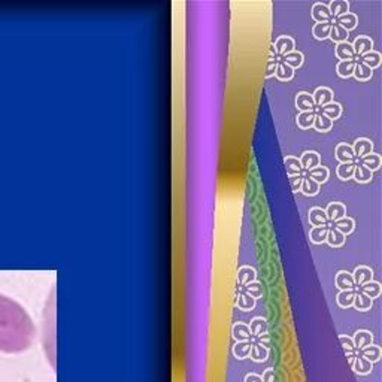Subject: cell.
I'll use <instances>...</instances> for the list:
<instances>
[{
    "label": "cell",
    "mask_w": 382,
    "mask_h": 382,
    "mask_svg": "<svg viewBox=\"0 0 382 382\" xmlns=\"http://www.w3.org/2000/svg\"><path fill=\"white\" fill-rule=\"evenodd\" d=\"M294 46H296V42H294V39L290 38V36H279V38L275 40V43H273L275 53L279 57H282V56H285L288 53L294 51Z\"/></svg>",
    "instance_id": "3957f363"
},
{
    "label": "cell",
    "mask_w": 382,
    "mask_h": 382,
    "mask_svg": "<svg viewBox=\"0 0 382 382\" xmlns=\"http://www.w3.org/2000/svg\"><path fill=\"white\" fill-rule=\"evenodd\" d=\"M255 344L260 345V346H263V348H268V349H270L272 338H270V335H269V333H265V335H261V336L255 338Z\"/></svg>",
    "instance_id": "816d5d0a"
},
{
    "label": "cell",
    "mask_w": 382,
    "mask_h": 382,
    "mask_svg": "<svg viewBox=\"0 0 382 382\" xmlns=\"http://www.w3.org/2000/svg\"><path fill=\"white\" fill-rule=\"evenodd\" d=\"M315 111H311V112H300L297 115V126L300 129H311L314 126V120H315Z\"/></svg>",
    "instance_id": "7dc6e473"
},
{
    "label": "cell",
    "mask_w": 382,
    "mask_h": 382,
    "mask_svg": "<svg viewBox=\"0 0 382 382\" xmlns=\"http://www.w3.org/2000/svg\"><path fill=\"white\" fill-rule=\"evenodd\" d=\"M348 36H349V32H346L345 29H342L341 26H338L336 22L331 26V30H330V36H328V38L331 39L333 42H336V43L346 42Z\"/></svg>",
    "instance_id": "bcb514c9"
},
{
    "label": "cell",
    "mask_w": 382,
    "mask_h": 382,
    "mask_svg": "<svg viewBox=\"0 0 382 382\" xmlns=\"http://www.w3.org/2000/svg\"><path fill=\"white\" fill-rule=\"evenodd\" d=\"M312 99H314L315 108H321V106H325V105L333 102V91L327 87H320L314 91Z\"/></svg>",
    "instance_id": "277c9868"
},
{
    "label": "cell",
    "mask_w": 382,
    "mask_h": 382,
    "mask_svg": "<svg viewBox=\"0 0 382 382\" xmlns=\"http://www.w3.org/2000/svg\"><path fill=\"white\" fill-rule=\"evenodd\" d=\"M352 178H354L359 184H367V182L373 178V172H370L367 168H364L363 164L357 163V164H355V169H354Z\"/></svg>",
    "instance_id": "1f68e13d"
},
{
    "label": "cell",
    "mask_w": 382,
    "mask_h": 382,
    "mask_svg": "<svg viewBox=\"0 0 382 382\" xmlns=\"http://www.w3.org/2000/svg\"><path fill=\"white\" fill-rule=\"evenodd\" d=\"M354 297H355V290H346V291H339L336 302L342 309H348L354 303Z\"/></svg>",
    "instance_id": "e575fe53"
},
{
    "label": "cell",
    "mask_w": 382,
    "mask_h": 382,
    "mask_svg": "<svg viewBox=\"0 0 382 382\" xmlns=\"http://www.w3.org/2000/svg\"><path fill=\"white\" fill-rule=\"evenodd\" d=\"M312 18L315 19L317 22L331 21V15H330V11H328L327 5H324V3H315L312 6Z\"/></svg>",
    "instance_id": "44dd1931"
},
{
    "label": "cell",
    "mask_w": 382,
    "mask_h": 382,
    "mask_svg": "<svg viewBox=\"0 0 382 382\" xmlns=\"http://www.w3.org/2000/svg\"><path fill=\"white\" fill-rule=\"evenodd\" d=\"M320 109V112L318 114H323L325 115L327 118H330L331 121L333 120H338L341 114H342V106L339 105V103H336V102H331V103H328V105H325V106H321V108H318Z\"/></svg>",
    "instance_id": "484cf974"
},
{
    "label": "cell",
    "mask_w": 382,
    "mask_h": 382,
    "mask_svg": "<svg viewBox=\"0 0 382 382\" xmlns=\"http://www.w3.org/2000/svg\"><path fill=\"white\" fill-rule=\"evenodd\" d=\"M309 178H312L315 182H318L320 185L323 184V182H325L327 179H328V175H330V172H328V169L325 168V166H317V168H314V169H311V171H307V173H306Z\"/></svg>",
    "instance_id": "d6a6232c"
},
{
    "label": "cell",
    "mask_w": 382,
    "mask_h": 382,
    "mask_svg": "<svg viewBox=\"0 0 382 382\" xmlns=\"http://www.w3.org/2000/svg\"><path fill=\"white\" fill-rule=\"evenodd\" d=\"M331 26H333L331 21H327V22H317V24L314 26L312 33H314V36L318 39V40H324V39H327L330 36Z\"/></svg>",
    "instance_id": "836d02e7"
},
{
    "label": "cell",
    "mask_w": 382,
    "mask_h": 382,
    "mask_svg": "<svg viewBox=\"0 0 382 382\" xmlns=\"http://www.w3.org/2000/svg\"><path fill=\"white\" fill-rule=\"evenodd\" d=\"M244 382H263V381H261V376H260V375H257V373H248V375L245 376Z\"/></svg>",
    "instance_id": "11a10c76"
},
{
    "label": "cell",
    "mask_w": 382,
    "mask_h": 382,
    "mask_svg": "<svg viewBox=\"0 0 382 382\" xmlns=\"http://www.w3.org/2000/svg\"><path fill=\"white\" fill-rule=\"evenodd\" d=\"M381 54L372 50L370 53H367V54H364V56L360 57V63H363V64H366L367 67H370L373 70L375 67H378L381 64Z\"/></svg>",
    "instance_id": "60d3db41"
},
{
    "label": "cell",
    "mask_w": 382,
    "mask_h": 382,
    "mask_svg": "<svg viewBox=\"0 0 382 382\" xmlns=\"http://www.w3.org/2000/svg\"><path fill=\"white\" fill-rule=\"evenodd\" d=\"M352 306L357 309V311H362V312H366L369 311L372 306H373V300L370 297H367L366 294H363L362 291H355V297H354V303Z\"/></svg>",
    "instance_id": "f1b7e54d"
},
{
    "label": "cell",
    "mask_w": 382,
    "mask_h": 382,
    "mask_svg": "<svg viewBox=\"0 0 382 382\" xmlns=\"http://www.w3.org/2000/svg\"><path fill=\"white\" fill-rule=\"evenodd\" d=\"M335 155L341 163H352V160L355 158L352 147L348 144H339L335 150Z\"/></svg>",
    "instance_id": "ac0fdd59"
},
{
    "label": "cell",
    "mask_w": 382,
    "mask_h": 382,
    "mask_svg": "<svg viewBox=\"0 0 382 382\" xmlns=\"http://www.w3.org/2000/svg\"><path fill=\"white\" fill-rule=\"evenodd\" d=\"M360 164H363L364 168H367L370 172H375L381 168L382 164V158L379 154L376 153H370L367 155H364L360 158Z\"/></svg>",
    "instance_id": "ffe728a7"
},
{
    "label": "cell",
    "mask_w": 382,
    "mask_h": 382,
    "mask_svg": "<svg viewBox=\"0 0 382 382\" xmlns=\"http://www.w3.org/2000/svg\"><path fill=\"white\" fill-rule=\"evenodd\" d=\"M352 45V50H354V54H355V57L357 56H364V54H367V53H370L372 51V48H373V40L369 38V36H359V38L354 40V43H351Z\"/></svg>",
    "instance_id": "5b68a950"
},
{
    "label": "cell",
    "mask_w": 382,
    "mask_h": 382,
    "mask_svg": "<svg viewBox=\"0 0 382 382\" xmlns=\"http://www.w3.org/2000/svg\"><path fill=\"white\" fill-rule=\"evenodd\" d=\"M324 212L325 215H327L328 223H331V224L335 221L346 217V208H345L344 203H341V202H331V203H328V206L325 208Z\"/></svg>",
    "instance_id": "7a4b0ae2"
},
{
    "label": "cell",
    "mask_w": 382,
    "mask_h": 382,
    "mask_svg": "<svg viewBox=\"0 0 382 382\" xmlns=\"http://www.w3.org/2000/svg\"><path fill=\"white\" fill-rule=\"evenodd\" d=\"M355 64H357L355 60H344V61H339V64H338V67H336L338 75L341 78L352 77Z\"/></svg>",
    "instance_id": "f35d334b"
},
{
    "label": "cell",
    "mask_w": 382,
    "mask_h": 382,
    "mask_svg": "<svg viewBox=\"0 0 382 382\" xmlns=\"http://www.w3.org/2000/svg\"><path fill=\"white\" fill-rule=\"evenodd\" d=\"M352 342H354V348L355 349H363L364 346L373 344V335L367 330H359L355 331V335L352 336Z\"/></svg>",
    "instance_id": "9a60e30c"
},
{
    "label": "cell",
    "mask_w": 382,
    "mask_h": 382,
    "mask_svg": "<svg viewBox=\"0 0 382 382\" xmlns=\"http://www.w3.org/2000/svg\"><path fill=\"white\" fill-rule=\"evenodd\" d=\"M339 342L344 346L345 354H349V352H354L355 348H354V342H352V338L351 336H341L339 338Z\"/></svg>",
    "instance_id": "f907efd6"
},
{
    "label": "cell",
    "mask_w": 382,
    "mask_h": 382,
    "mask_svg": "<svg viewBox=\"0 0 382 382\" xmlns=\"http://www.w3.org/2000/svg\"><path fill=\"white\" fill-rule=\"evenodd\" d=\"M300 191L307 196V197H314V196H317L318 193H320V184L318 182H315L312 178H309L307 175L303 176V182H302V188Z\"/></svg>",
    "instance_id": "4dcf8cb0"
},
{
    "label": "cell",
    "mask_w": 382,
    "mask_h": 382,
    "mask_svg": "<svg viewBox=\"0 0 382 382\" xmlns=\"http://www.w3.org/2000/svg\"><path fill=\"white\" fill-rule=\"evenodd\" d=\"M336 57L339 58L341 61L344 60H354L355 54L352 50V45L349 42H341L336 45Z\"/></svg>",
    "instance_id": "4316f807"
},
{
    "label": "cell",
    "mask_w": 382,
    "mask_h": 382,
    "mask_svg": "<svg viewBox=\"0 0 382 382\" xmlns=\"http://www.w3.org/2000/svg\"><path fill=\"white\" fill-rule=\"evenodd\" d=\"M357 354H359V355H362V357L366 359L367 362H370L372 364H375L376 362H379V360H381L382 351L378 345L372 344V345H369V346H364L363 349H360Z\"/></svg>",
    "instance_id": "5bb4252c"
},
{
    "label": "cell",
    "mask_w": 382,
    "mask_h": 382,
    "mask_svg": "<svg viewBox=\"0 0 382 382\" xmlns=\"http://www.w3.org/2000/svg\"><path fill=\"white\" fill-rule=\"evenodd\" d=\"M281 61L282 63H285L286 66H290L293 70L294 69H297V67H300L302 64H303V54L300 53V51H291V53H288L285 56H282L281 57Z\"/></svg>",
    "instance_id": "d4e9b609"
},
{
    "label": "cell",
    "mask_w": 382,
    "mask_h": 382,
    "mask_svg": "<svg viewBox=\"0 0 382 382\" xmlns=\"http://www.w3.org/2000/svg\"><path fill=\"white\" fill-rule=\"evenodd\" d=\"M249 357L254 363H263L269 359V349L268 348H263L260 345H257L255 342H252L251 345V352H249Z\"/></svg>",
    "instance_id": "cb8c5ba5"
},
{
    "label": "cell",
    "mask_w": 382,
    "mask_h": 382,
    "mask_svg": "<svg viewBox=\"0 0 382 382\" xmlns=\"http://www.w3.org/2000/svg\"><path fill=\"white\" fill-rule=\"evenodd\" d=\"M345 355H346V360H348L349 366H352V364H354V360H355V357H357V354H355V352H349V354H345Z\"/></svg>",
    "instance_id": "9f6ffc18"
},
{
    "label": "cell",
    "mask_w": 382,
    "mask_h": 382,
    "mask_svg": "<svg viewBox=\"0 0 382 382\" xmlns=\"http://www.w3.org/2000/svg\"><path fill=\"white\" fill-rule=\"evenodd\" d=\"M327 8L330 11L331 19L339 18V17H342L345 14H348V11H349V5H348L346 0H331Z\"/></svg>",
    "instance_id": "e0dca14e"
},
{
    "label": "cell",
    "mask_w": 382,
    "mask_h": 382,
    "mask_svg": "<svg viewBox=\"0 0 382 382\" xmlns=\"http://www.w3.org/2000/svg\"><path fill=\"white\" fill-rule=\"evenodd\" d=\"M372 75H373V70H372L370 67H367L366 64L357 61V64H355V67H354L352 77L355 78L357 81H367V79L372 78Z\"/></svg>",
    "instance_id": "b9f144b4"
},
{
    "label": "cell",
    "mask_w": 382,
    "mask_h": 382,
    "mask_svg": "<svg viewBox=\"0 0 382 382\" xmlns=\"http://www.w3.org/2000/svg\"><path fill=\"white\" fill-rule=\"evenodd\" d=\"M296 108L300 111V112H311L315 109V103H314V99H312V94L309 93H299L296 96Z\"/></svg>",
    "instance_id": "7c38bea8"
},
{
    "label": "cell",
    "mask_w": 382,
    "mask_h": 382,
    "mask_svg": "<svg viewBox=\"0 0 382 382\" xmlns=\"http://www.w3.org/2000/svg\"><path fill=\"white\" fill-rule=\"evenodd\" d=\"M299 160H300L302 169H305L306 172L317 168V166H320V163H321L320 154L315 153V151H306V153L302 154V157Z\"/></svg>",
    "instance_id": "4fadbf2b"
},
{
    "label": "cell",
    "mask_w": 382,
    "mask_h": 382,
    "mask_svg": "<svg viewBox=\"0 0 382 382\" xmlns=\"http://www.w3.org/2000/svg\"><path fill=\"white\" fill-rule=\"evenodd\" d=\"M354 169H355V163H341L339 168H338V176L342 181H348V179L352 178Z\"/></svg>",
    "instance_id": "c3c4849f"
},
{
    "label": "cell",
    "mask_w": 382,
    "mask_h": 382,
    "mask_svg": "<svg viewBox=\"0 0 382 382\" xmlns=\"http://www.w3.org/2000/svg\"><path fill=\"white\" fill-rule=\"evenodd\" d=\"M241 291H244L245 294H248L251 296L254 300H257V299H260V297H263V293H265V290H263V285L260 284V282H257V281H254V282H251L248 285L242 286V290Z\"/></svg>",
    "instance_id": "ee69618b"
},
{
    "label": "cell",
    "mask_w": 382,
    "mask_h": 382,
    "mask_svg": "<svg viewBox=\"0 0 382 382\" xmlns=\"http://www.w3.org/2000/svg\"><path fill=\"white\" fill-rule=\"evenodd\" d=\"M331 227H335L338 231H341L344 236H346V234H351L354 231V229H355V221L352 218H349V217H344V218L335 221L331 224Z\"/></svg>",
    "instance_id": "7402d4cb"
},
{
    "label": "cell",
    "mask_w": 382,
    "mask_h": 382,
    "mask_svg": "<svg viewBox=\"0 0 382 382\" xmlns=\"http://www.w3.org/2000/svg\"><path fill=\"white\" fill-rule=\"evenodd\" d=\"M284 166H285V171L288 173V176H293V175H300L302 173V164H300V160L297 157H285L284 160Z\"/></svg>",
    "instance_id": "8d00e7d4"
},
{
    "label": "cell",
    "mask_w": 382,
    "mask_h": 382,
    "mask_svg": "<svg viewBox=\"0 0 382 382\" xmlns=\"http://www.w3.org/2000/svg\"><path fill=\"white\" fill-rule=\"evenodd\" d=\"M275 77L278 78L279 81H291L293 77H294V70L290 66H286L285 63L278 61V66H276V70H275Z\"/></svg>",
    "instance_id": "7bdbcfd3"
},
{
    "label": "cell",
    "mask_w": 382,
    "mask_h": 382,
    "mask_svg": "<svg viewBox=\"0 0 382 382\" xmlns=\"http://www.w3.org/2000/svg\"><path fill=\"white\" fill-rule=\"evenodd\" d=\"M351 369H352L357 375L366 376V375H369V373L373 370V364L370 363V362H367V360L363 359L362 355L357 354V357H355V360H354V364L351 366Z\"/></svg>",
    "instance_id": "d6986e66"
},
{
    "label": "cell",
    "mask_w": 382,
    "mask_h": 382,
    "mask_svg": "<svg viewBox=\"0 0 382 382\" xmlns=\"http://www.w3.org/2000/svg\"><path fill=\"white\" fill-rule=\"evenodd\" d=\"M251 345L252 342L251 341H247V342H236L231 352L233 355L237 359V360H245L249 357V352H251Z\"/></svg>",
    "instance_id": "f546056e"
},
{
    "label": "cell",
    "mask_w": 382,
    "mask_h": 382,
    "mask_svg": "<svg viewBox=\"0 0 382 382\" xmlns=\"http://www.w3.org/2000/svg\"><path fill=\"white\" fill-rule=\"evenodd\" d=\"M351 147H352L354 155L359 157V158H362V157L367 155V154L373 153V144H372V140H369V139H366V137L357 139V140L354 142V145H351Z\"/></svg>",
    "instance_id": "8fae6325"
},
{
    "label": "cell",
    "mask_w": 382,
    "mask_h": 382,
    "mask_svg": "<svg viewBox=\"0 0 382 382\" xmlns=\"http://www.w3.org/2000/svg\"><path fill=\"white\" fill-rule=\"evenodd\" d=\"M276 66H278V61H272V60H269L265 77H266V78L273 77V75H275V70H276Z\"/></svg>",
    "instance_id": "db71d44e"
},
{
    "label": "cell",
    "mask_w": 382,
    "mask_h": 382,
    "mask_svg": "<svg viewBox=\"0 0 382 382\" xmlns=\"http://www.w3.org/2000/svg\"><path fill=\"white\" fill-rule=\"evenodd\" d=\"M248 327L249 331H251V336L255 339V338H258V336H261V335L268 333L269 323L268 320L263 318V317H255V318L251 320V323L248 324Z\"/></svg>",
    "instance_id": "52a82bcc"
},
{
    "label": "cell",
    "mask_w": 382,
    "mask_h": 382,
    "mask_svg": "<svg viewBox=\"0 0 382 382\" xmlns=\"http://www.w3.org/2000/svg\"><path fill=\"white\" fill-rule=\"evenodd\" d=\"M231 336L236 342H247V341H251L252 338L248 324L245 323H234L231 327Z\"/></svg>",
    "instance_id": "30bf717a"
},
{
    "label": "cell",
    "mask_w": 382,
    "mask_h": 382,
    "mask_svg": "<svg viewBox=\"0 0 382 382\" xmlns=\"http://www.w3.org/2000/svg\"><path fill=\"white\" fill-rule=\"evenodd\" d=\"M288 182H290V187H291L293 193H299L300 188H302L303 176H302V175H293V176H290Z\"/></svg>",
    "instance_id": "681fc988"
},
{
    "label": "cell",
    "mask_w": 382,
    "mask_h": 382,
    "mask_svg": "<svg viewBox=\"0 0 382 382\" xmlns=\"http://www.w3.org/2000/svg\"><path fill=\"white\" fill-rule=\"evenodd\" d=\"M336 286L341 290V291H346V290H355V284H354V279H352V273L346 272V270H341L338 275H336Z\"/></svg>",
    "instance_id": "2e32d148"
},
{
    "label": "cell",
    "mask_w": 382,
    "mask_h": 382,
    "mask_svg": "<svg viewBox=\"0 0 382 382\" xmlns=\"http://www.w3.org/2000/svg\"><path fill=\"white\" fill-rule=\"evenodd\" d=\"M261 381L263 382H276V375H275V370L272 367L266 369L261 375Z\"/></svg>",
    "instance_id": "f5cc1de1"
},
{
    "label": "cell",
    "mask_w": 382,
    "mask_h": 382,
    "mask_svg": "<svg viewBox=\"0 0 382 382\" xmlns=\"http://www.w3.org/2000/svg\"><path fill=\"white\" fill-rule=\"evenodd\" d=\"M325 242L330 247H333V248H339V247H342L345 244V236L341 231H338V230L335 229V227H328L327 236H325Z\"/></svg>",
    "instance_id": "603a6c76"
},
{
    "label": "cell",
    "mask_w": 382,
    "mask_h": 382,
    "mask_svg": "<svg viewBox=\"0 0 382 382\" xmlns=\"http://www.w3.org/2000/svg\"><path fill=\"white\" fill-rule=\"evenodd\" d=\"M255 305H257V300H254L251 296L245 294L244 291H239L237 299H236V306H237L241 311L249 312V311H252V309L255 307Z\"/></svg>",
    "instance_id": "83f0119b"
},
{
    "label": "cell",
    "mask_w": 382,
    "mask_h": 382,
    "mask_svg": "<svg viewBox=\"0 0 382 382\" xmlns=\"http://www.w3.org/2000/svg\"><path fill=\"white\" fill-rule=\"evenodd\" d=\"M317 132H321V133H325L328 132L331 127H333V121L330 118H327L325 115L323 114H317L315 115V120H314V126H312Z\"/></svg>",
    "instance_id": "d590c367"
},
{
    "label": "cell",
    "mask_w": 382,
    "mask_h": 382,
    "mask_svg": "<svg viewBox=\"0 0 382 382\" xmlns=\"http://www.w3.org/2000/svg\"><path fill=\"white\" fill-rule=\"evenodd\" d=\"M35 338V325L22 306L0 294V352L26 351Z\"/></svg>",
    "instance_id": "6da1fadb"
},
{
    "label": "cell",
    "mask_w": 382,
    "mask_h": 382,
    "mask_svg": "<svg viewBox=\"0 0 382 382\" xmlns=\"http://www.w3.org/2000/svg\"><path fill=\"white\" fill-rule=\"evenodd\" d=\"M236 279H237V285L239 286H245L257 281V272L254 268H249V266H242V268L237 270L236 273Z\"/></svg>",
    "instance_id": "8992f818"
},
{
    "label": "cell",
    "mask_w": 382,
    "mask_h": 382,
    "mask_svg": "<svg viewBox=\"0 0 382 382\" xmlns=\"http://www.w3.org/2000/svg\"><path fill=\"white\" fill-rule=\"evenodd\" d=\"M381 290L382 286L379 282H376V281H370V282H367V284H364V285L360 286V291L366 294L367 297H370L372 300L373 299H376V297H379V294H381Z\"/></svg>",
    "instance_id": "ab89813d"
},
{
    "label": "cell",
    "mask_w": 382,
    "mask_h": 382,
    "mask_svg": "<svg viewBox=\"0 0 382 382\" xmlns=\"http://www.w3.org/2000/svg\"><path fill=\"white\" fill-rule=\"evenodd\" d=\"M372 278H373V272H372V269L367 268V266H359L352 273V279H354L355 286H362L364 284H367V282H370Z\"/></svg>",
    "instance_id": "9c48e42d"
},
{
    "label": "cell",
    "mask_w": 382,
    "mask_h": 382,
    "mask_svg": "<svg viewBox=\"0 0 382 382\" xmlns=\"http://www.w3.org/2000/svg\"><path fill=\"white\" fill-rule=\"evenodd\" d=\"M307 220L309 223L314 226V227H327L328 224V220H327V215H325L324 209L315 206V208H311L309 210V215H307Z\"/></svg>",
    "instance_id": "ba28073f"
},
{
    "label": "cell",
    "mask_w": 382,
    "mask_h": 382,
    "mask_svg": "<svg viewBox=\"0 0 382 382\" xmlns=\"http://www.w3.org/2000/svg\"><path fill=\"white\" fill-rule=\"evenodd\" d=\"M327 230H328V226H327V227H312L311 231H309V239H311V242L315 244V245L324 244L325 236H327Z\"/></svg>",
    "instance_id": "f6af8a7d"
},
{
    "label": "cell",
    "mask_w": 382,
    "mask_h": 382,
    "mask_svg": "<svg viewBox=\"0 0 382 382\" xmlns=\"http://www.w3.org/2000/svg\"><path fill=\"white\" fill-rule=\"evenodd\" d=\"M336 24H338V26H341L342 29L346 30V32H349V30H352V29H355V27H357L359 19H357V17H355V14L348 12V14L342 15V17L336 18Z\"/></svg>",
    "instance_id": "74e56055"
}]
</instances>
